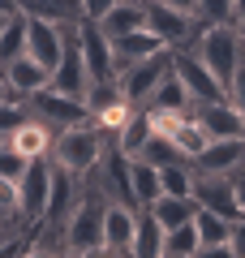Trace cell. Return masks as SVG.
Here are the masks:
<instances>
[{
    "instance_id": "obj_1",
    "label": "cell",
    "mask_w": 245,
    "mask_h": 258,
    "mask_svg": "<svg viewBox=\"0 0 245 258\" xmlns=\"http://www.w3.org/2000/svg\"><path fill=\"white\" fill-rule=\"evenodd\" d=\"M108 194L95 176H82V198L65 224V254H103V215H108Z\"/></svg>"
},
{
    "instance_id": "obj_2",
    "label": "cell",
    "mask_w": 245,
    "mask_h": 258,
    "mask_svg": "<svg viewBox=\"0 0 245 258\" xmlns=\"http://www.w3.org/2000/svg\"><path fill=\"white\" fill-rule=\"evenodd\" d=\"M190 47L207 60V69L224 82V91H228L232 78H236V69H241V60H245V35H241V26H236V22H228V26H202V35L194 39Z\"/></svg>"
},
{
    "instance_id": "obj_3",
    "label": "cell",
    "mask_w": 245,
    "mask_h": 258,
    "mask_svg": "<svg viewBox=\"0 0 245 258\" xmlns=\"http://www.w3.org/2000/svg\"><path fill=\"white\" fill-rule=\"evenodd\" d=\"M108 138H112V134H103L95 120L69 125V129H60V134H56V142H52V164H60V168H69V172L86 176L95 164H99Z\"/></svg>"
},
{
    "instance_id": "obj_4",
    "label": "cell",
    "mask_w": 245,
    "mask_h": 258,
    "mask_svg": "<svg viewBox=\"0 0 245 258\" xmlns=\"http://www.w3.org/2000/svg\"><path fill=\"white\" fill-rule=\"evenodd\" d=\"M26 108H30V116L47 120L56 134H60V129H69V125H82V120H91V103H86V99H73V95H65V91H56L52 82H47L43 91L30 95Z\"/></svg>"
},
{
    "instance_id": "obj_5",
    "label": "cell",
    "mask_w": 245,
    "mask_h": 258,
    "mask_svg": "<svg viewBox=\"0 0 245 258\" xmlns=\"http://www.w3.org/2000/svg\"><path fill=\"white\" fill-rule=\"evenodd\" d=\"M172 69V47H163V52H155V56H146V60H134V64H125L116 74V82H120V95H125L129 103H138V108H146L151 103V95H155V86H159V78Z\"/></svg>"
},
{
    "instance_id": "obj_6",
    "label": "cell",
    "mask_w": 245,
    "mask_h": 258,
    "mask_svg": "<svg viewBox=\"0 0 245 258\" xmlns=\"http://www.w3.org/2000/svg\"><path fill=\"white\" fill-rule=\"evenodd\" d=\"M146 26H151L168 47H190L194 39L202 35L198 13H190V9H172V5H163V0H151V5H146Z\"/></svg>"
},
{
    "instance_id": "obj_7",
    "label": "cell",
    "mask_w": 245,
    "mask_h": 258,
    "mask_svg": "<svg viewBox=\"0 0 245 258\" xmlns=\"http://www.w3.org/2000/svg\"><path fill=\"white\" fill-rule=\"evenodd\" d=\"M78 47L86 56V69H91V86L95 82H108L116 78V56H112V35L99 26L95 18H82L78 22Z\"/></svg>"
},
{
    "instance_id": "obj_8",
    "label": "cell",
    "mask_w": 245,
    "mask_h": 258,
    "mask_svg": "<svg viewBox=\"0 0 245 258\" xmlns=\"http://www.w3.org/2000/svg\"><path fill=\"white\" fill-rule=\"evenodd\" d=\"M172 69L181 74L185 91H190L194 103H207V99H224V82H219L215 74L207 69V60H202L194 47H172Z\"/></svg>"
},
{
    "instance_id": "obj_9",
    "label": "cell",
    "mask_w": 245,
    "mask_h": 258,
    "mask_svg": "<svg viewBox=\"0 0 245 258\" xmlns=\"http://www.w3.org/2000/svg\"><path fill=\"white\" fill-rule=\"evenodd\" d=\"M73 30H78V26H60V22L30 18V13H26V56H35L39 64H47V69H56Z\"/></svg>"
},
{
    "instance_id": "obj_10",
    "label": "cell",
    "mask_w": 245,
    "mask_h": 258,
    "mask_svg": "<svg viewBox=\"0 0 245 258\" xmlns=\"http://www.w3.org/2000/svg\"><path fill=\"white\" fill-rule=\"evenodd\" d=\"M190 116L202 125L207 138H245V116L232 99H207V103H190Z\"/></svg>"
},
{
    "instance_id": "obj_11",
    "label": "cell",
    "mask_w": 245,
    "mask_h": 258,
    "mask_svg": "<svg viewBox=\"0 0 245 258\" xmlns=\"http://www.w3.org/2000/svg\"><path fill=\"white\" fill-rule=\"evenodd\" d=\"M194 198L198 207L215 215H228V220H241V203H236V185H232V172H194Z\"/></svg>"
},
{
    "instance_id": "obj_12",
    "label": "cell",
    "mask_w": 245,
    "mask_h": 258,
    "mask_svg": "<svg viewBox=\"0 0 245 258\" xmlns=\"http://www.w3.org/2000/svg\"><path fill=\"white\" fill-rule=\"evenodd\" d=\"M18 189H22V220L26 224L43 220L47 198H52V155L47 159H30L26 172H22V181H18Z\"/></svg>"
},
{
    "instance_id": "obj_13",
    "label": "cell",
    "mask_w": 245,
    "mask_h": 258,
    "mask_svg": "<svg viewBox=\"0 0 245 258\" xmlns=\"http://www.w3.org/2000/svg\"><path fill=\"white\" fill-rule=\"evenodd\" d=\"M52 86L65 91V95H73V99H86V95H91V69H86V56H82V47H78V30L69 35L60 64L52 69Z\"/></svg>"
},
{
    "instance_id": "obj_14",
    "label": "cell",
    "mask_w": 245,
    "mask_h": 258,
    "mask_svg": "<svg viewBox=\"0 0 245 258\" xmlns=\"http://www.w3.org/2000/svg\"><path fill=\"white\" fill-rule=\"evenodd\" d=\"M134 232H138V207L108 203V215H103V254L129 258L134 254Z\"/></svg>"
},
{
    "instance_id": "obj_15",
    "label": "cell",
    "mask_w": 245,
    "mask_h": 258,
    "mask_svg": "<svg viewBox=\"0 0 245 258\" xmlns=\"http://www.w3.org/2000/svg\"><path fill=\"white\" fill-rule=\"evenodd\" d=\"M0 69H5V82H9V99H18V103H26L35 91H43V86L52 82V69L39 64L35 56H26V52H22L18 60L0 64Z\"/></svg>"
},
{
    "instance_id": "obj_16",
    "label": "cell",
    "mask_w": 245,
    "mask_h": 258,
    "mask_svg": "<svg viewBox=\"0 0 245 258\" xmlns=\"http://www.w3.org/2000/svg\"><path fill=\"white\" fill-rule=\"evenodd\" d=\"M5 142L26 159H47L52 155V142H56V129L47 120H39V116H26L13 134H5Z\"/></svg>"
},
{
    "instance_id": "obj_17",
    "label": "cell",
    "mask_w": 245,
    "mask_h": 258,
    "mask_svg": "<svg viewBox=\"0 0 245 258\" xmlns=\"http://www.w3.org/2000/svg\"><path fill=\"white\" fill-rule=\"evenodd\" d=\"M245 159V138H207V147L190 159L194 172H232Z\"/></svg>"
},
{
    "instance_id": "obj_18",
    "label": "cell",
    "mask_w": 245,
    "mask_h": 258,
    "mask_svg": "<svg viewBox=\"0 0 245 258\" xmlns=\"http://www.w3.org/2000/svg\"><path fill=\"white\" fill-rule=\"evenodd\" d=\"M163 39L155 35L151 26H142V30H129V35H116L112 39V56H116V74L125 69V64H134V60H146V56H155V52H163Z\"/></svg>"
},
{
    "instance_id": "obj_19",
    "label": "cell",
    "mask_w": 245,
    "mask_h": 258,
    "mask_svg": "<svg viewBox=\"0 0 245 258\" xmlns=\"http://www.w3.org/2000/svg\"><path fill=\"white\" fill-rule=\"evenodd\" d=\"M194 224H198V245H202V254H232V224H236V220L198 207Z\"/></svg>"
},
{
    "instance_id": "obj_20",
    "label": "cell",
    "mask_w": 245,
    "mask_h": 258,
    "mask_svg": "<svg viewBox=\"0 0 245 258\" xmlns=\"http://www.w3.org/2000/svg\"><path fill=\"white\" fill-rule=\"evenodd\" d=\"M18 9L30 13V18H47V22H60V26H78L86 18L82 0H18Z\"/></svg>"
},
{
    "instance_id": "obj_21",
    "label": "cell",
    "mask_w": 245,
    "mask_h": 258,
    "mask_svg": "<svg viewBox=\"0 0 245 258\" xmlns=\"http://www.w3.org/2000/svg\"><path fill=\"white\" fill-rule=\"evenodd\" d=\"M129 185H134V203L151 207L159 198V164H151L142 155H129Z\"/></svg>"
},
{
    "instance_id": "obj_22",
    "label": "cell",
    "mask_w": 245,
    "mask_h": 258,
    "mask_svg": "<svg viewBox=\"0 0 245 258\" xmlns=\"http://www.w3.org/2000/svg\"><path fill=\"white\" fill-rule=\"evenodd\" d=\"M99 26L108 30L112 39H116V35H129V30H142V26H146V5H138V0H116V5L99 18Z\"/></svg>"
},
{
    "instance_id": "obj_23",
    "label": "cell",
    "mask_w": 245,
    "mask_h": 258,
    "mask_svg": "<svg viewBox=\"0 0 245 258\" xmlns=\"http://www.w3.org/2000/svg\"><path fill=\"white\" fill-rule=\"evenodd\" d=\"M151 211H155V220L163 224V232L168 228H176V224H190L194 215H198V198H181V194H159L151 203Z\"/></svg>"
},
{
    "instance_id": "obj_24",
    "label": "cell",
    "mask_w": 245,
    "mask_h": 258,
    "mask_svg": "<svg viewBox=\"0 0 245 258\" xmlns=\"http://www.w3.org/2000/svg\"><path fill=\"white\" fill-rule=\"evenodd\" d=\"M163 254V224L151 207H138V232H134V258H159Z\"/></svg>"
},
{
    "instance_id": "obj_25",
    "label": "cell",
    "mask_w": 245,
    "mask_h": 258,
    "mask_svg": "<svg viewBox=\"0 0 245 258\" xmlns=\"http://www.w3.org/2000/svg\"><path fill=\"white\" fill-rule=\"evenodd\" d=\"M194 254H202V245H198V224H176V228H168L163 232V258H194Z\"/></svg>"
},
{
    "instance_id": "obj_26",
    "label": "cell",
    "mask_w": 245,
    "mask_h": 258,
    "mask_svg": "<svg viewBox=\"0 0 245 258\" xmlns=\"http://www.w3.org/2000/svg\"><path fill=\"white\" fill-rule=\"evenodd\" d=\"M190 91H185V82H181V74L176 69H168V74L159 78V86H155V95H151V108H190Z\"/></svg>"
},
{
    "instance_id": "obj_27",
    "label": "cell",
    "mask_w": 245,
    "mask_h": 258,
    "mask_svg": "<svg viewBox=\"0 0 245 258\" xmlns=\"http://www.w3.org/2000/svg\"><path fill=\"white\" fill-rule=\"evenodd\" d=\"M151 134H155V129H151V116H146V108H138L134 116L116 129V147L129 151V155H138V151L146 147V138H151Z\"/></svg>"
},
{
    "instance_id": "obj_28",
    "label": "cell",
    "mask_w": 245,
    "mask_h": 258,
    "mask_svg": "<svg viewBox=\"0 0 245 258\" xmlns=\"http://www.w3.org/2000/svg\"><path fill=\"white\" fill-rule=\"evenodd\" d=\"M26 52V13H13V22L0 30V64L18 60Z\"/></svg>"
},
{
    "instance_id": "obj_29",
    "label": "cell",
    "mask_w": 245,
    "mask_h": 258,
    "mask_svg": "<svg viewBox=\"0 0 245 258\" xmlns=\"http://www.w3.org/2000/svg\"><path fill=\"white\" fill-rule=\"evenodd\" d=\"M172 147L181 151L185 159H194V155H198L202 147H207V134H202V125H198V120L190 116V112H185V120L176 125V134H172Z\"/></svg>"
},
{
    "instance_id": "obj_30",
    "label": "cell",
    "mask_w": 245,
    "mask_h": 258,
    "mask_svg": "<svg viewBox=\"0 0 245 258\" xmlns=\"http://www.w3.org/2000/svg\"><path fill=\"white\" fill-rule=\"evenodd\" d=\"M194 13L202 26H228V22H236V0H198Z\"/></svg>"
},
{
    "instance_id": "obj_31",
    "label": "cell",
    "mask_w": 245,
    "mask_h": 258,
    "mask_svg": "<svg viewBox=\"0 0 245 258\" xmlns=\"http://www.w3.org/2000/svg\"><path fill=\"white\" fill-rule=\"evenodd\" d=\"M26 164H30L26 155H18V151H13L9 142H0V176H9V181H22Z\"/></svg>"
},
{
    "instance_id": "obj_32",
    "label": "cell",
    "mask_w": 245,
    "mask_h": 258,
    "mask_svg": "<svg viewBox=\"0 0 245 258\" xmlns=\"http://www.w3.org/2000/svg\"><path fill=\"white\" fill-rule=\"evenodd\" d=\"M26 116H30V108H26V103L5 99V103H0V134H13V129H18Z\"/></svg>"
},
{
    "instance_id": "obj_33",
    "label": "cell",
    "mask_w": 245,
    "mask_h": 258,
    "mask_svg": "<svg viewBox=\"0 0 245 258\" xmlns=\"http://www.w3.org/2000/svg\"><path fill=\"white\" fill-rule=\"evenodd\" d=\"M112 5H116V0H82V9H86V18H95V22H99L103 13L112 9Z\"/></svg>"
},
{
    "instance_id": "obj_34",
    "label": "cell",
    "mask_w": 245,
    "mask_h": 258,
    "mask_svg": "<svg viewBox=\"0 0 245 258\" xmlns=\"http://www.w3.org/2000/svg\"><path fill=\"white\" fill-rule=\"evenodd\" d=\"M232 185H236V203H241V211H245V159L232 168Z\"/></svg>"
},
{
    "instance_id": "obj_35",
    "label": "cell",
    "mask_w": 245,
    "mask_h": 258,
    "mask_svg": "<svg viewBox=\"0 0 245 258\" xmlns=\"http://www.w3.org/2000/svg\"><path fill=\"white\" fill-rule=\"evenodd\" d=\"M163 5H172V9H190V13H194V5H198V0H163Z\"/></svg>"
},
{
    "instance_id": "obj_36",
    "label": "cell",
    "mask_w": 245,
    "mask_h": 258,
    "mask_svg": "<svg viewBox=\"0 0 245 258\" xmlns=\"http://www.w3.org/2000/svg\"><path fill=\"white\" fill-rule=\"evenodd\" d=\"M0 13H22V9H18V0H0Z\"/></svg>"
},
{
    "instance_id": "obj_37",
    "label": "cell",
    "mask_w": 245,
    "mask_h": 258,
    "mask_svg": "<svg viewBox=\"0 0 245 258\" xmlns=\"http://www.w3.org/2000/svg\"><path fill=\"white\" fill-rule=\"evenodd\" d=\"M9 99V82H5V69H0V103Z\"/></svg>"
},
{
    "instance_id": "obj_38",
    "label": "cell",
    "mask_w": 245,
    "mask_h": 258,
    "mask_svg": "<svg viewBox=\"0 0 245 258\" xmlns=\"http://www.w3.org/2000/svg\"><path fill=\"white\" fill-rule=\"evenodd\" d=\"M13 220H22V215H9L5 207H0V224H13Z\"/></svg>"
},
{
    "instance_id": "obj_39",
    "label": "cell",
    "mask_w": 245,
    "mask_h": 258,
    "mask_svg": "<svg viewBox=\"0 0 245 258\" xmlns=\"http://www.w3.org/2000/svg\"><path fill=\"white\" fill-rule=\"evenodd\" d=\"M9 22H13V13H0V30H5V26H9Z\"/></svg>"
},
{
    "instance_id": "obj_40",
    "label": "cell",
    "mask_w": 245,
    "mask_h": 258,
    "mask_svg": "<svg viewBox=\"0 0 245 258\" xmlns=\"http://www.w3.org/2000/svg\"><path fill=\"white\" fill-rule=\"evenodd\" d=\"M138 5H151V0H138Z\"/></svg>"
}]
</instances>
